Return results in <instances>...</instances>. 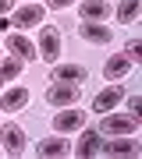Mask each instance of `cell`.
Instances as JSON below:
<instances>
[{
  "mask_svg": "<svg viewBox=\"0 0 142 159\" xmlns=\"http://www.w3.org/2000/svg\"><path fill=\"white\" fill-rule=\"evenodd\" d=\"M114 14H117V21H121V25H131V21L139 18V0H121Z\"/></svg>",
  "mask_w": 142,
  "mask_h": 159,
  "instance_id": "17",
  "label": "cell"
},
{
  "mask_svg": "<svg viewBox=\"0 0 142 159\" xmlns=\"http://www.w3.org/2000/svg\"><path fill=\"white\" fill-rule=\"evenodd\" d=\"M7 11H14V0H0V18H4Z\"/></svg>",
  "mask_w": 142,
  "mask_h": 159,
  "instance_id": "22",
  "label": "cell"
},
{
  "mask_svg": "<svg viewBox=\"0 0 142 159\" xmlns=\"http://www.w3.org/2000/svg\"><path fill=\"white\" fill-rule=\"evenodd\" d=\"M78 35H82L85 43H96V46H107V43L114 39V32H110V29H103V21H82Z\"/></svg>",
  "mask_w": 142,
  "mask_h": 159,
  "instance_id": "8",
  "label": "cell"
},
{
  "mask_svg": "<svg viewBox=\"0 0 142 159\" xmlns=\"http://www.w3.org/2000/svg\"><path fill=\"white\" fill-rule=\"evenodd\" d=\"M68 142H64V138L61 134H53V138H43V142L39 145H36V156H39V159H53V156H68Z\"/></svg>",
  "mask_w": 142,
  "mask_h": 159,
  "instance_id": "16",
  "label": "cell"
},
{
  "mask_svg": "<svg viewBox=\"0 0 142 159\" xmlns=\"http://www.w3.org/2000/svg\"><path fill=\"white\" fill-rule=\"evenodd\" d=\"M4 85H7V81H4V78H0V89H4Z\"/></svg>",
  "mask_w": 142,
  "mask_h": 159,
  "instance_id": "23",
  "label": "cell"
},
{
  "mask_svg": "<svg viewBox=\"0 0 142 159\" xmlns=\"http://www.w3.org/2000/svg\"><path fill=\"white\" fill-rule=\"evenodd\" d=\"M135 127H139V117H131V113H107V117L100 120V134H103V138L135 134Z\"/></svg>",
  "mask_w": 142,
  "mask_h": 159,
  "instance_id": "2",
  "label": "cell"
},
{
  "mask_svg": "<svg viewBox=\"0 0 142 159\" xmlns=\"http://www.w3.org/2000/svg\"><path fill=\"white\" fill-rule=\"evenodd\" d=\"M100 152H103V156H135V152H139V145L131 142L128 134H114V142L100 145Z\"/></svg>",
  "mask_w": 142,
  "mask_h": 159,
  "instance_id": "15",
  "label": "cell"
},
{
  "mask_svg": "<svg viewBox=\"0 0 142 159\" xmlns=\"http://www.w3.org/2000/svg\"><path fill=\"white\" fill-rule=\"evenodd\" d=\"M25 102H28V89L14 85V89H7L4 96H0V110H4V113H18Z\"/></svg>",
  "mask_w": 142,
  "mask_h": 159,
  "instance_id": "14",
  "label": "cell"
},
{
  "mask_svg": "<svg viewBox=\"0 0 142 159\" xmlns=\"http://www.w3.org/2000/svg\"><path fill=\"white\" fill-rule=\"evenodd\" d=\"M139 110H142V99H139V96H128V113L139 117Z\"/></svg>",
  "mask_w": 142,
  "mask_h": 159,
  "instance_id": "20",
  "label": "cell"
},
{
  "mask_svg": "<svg viewBox=\"0 0 142 159\" xmlns=\"http://www.w3.org/2000/svg\"><path fill=\"white\" fill-rule=\"evenodd\" d=\"M22 71H25V60H18V57H7V60H0V78H4V81H14Z\"/></svg>",
  "mask_w": 142,
  "mask_h": 159,
  "instance_id": "18",
  "label": "cell"
},
{
  "mask_svg": "<svg viewBox=\"0 0 142 159\" xmlns=\"http://www.w3.org/2000/svg\"><path fill=\"white\" fill-rule=\"evenodd\" d=\"M78 96H82V85H68V81H53L50 89H46V102L50 106H75L78 102Z\"/></svg>",
  "mask_w": 142,
  "mask_h": 159,
  "instance_id": "3",
  "label": "cell"
},
{
  "mask_svg": "<svg viewBox=\"0 0 142 159\" xmlns=\"http://www.w3.org/2000/svg\"><path fill=\"white\" fill-rule=\"evenodd\" d=\"M78 14H82V21H107V18L114 14V7L107 4V0H82Z\"/></svg>",
  "mask_w": 142,
  "mask_h": 159,
  "instance_id": "6",
  "label": "cell"
},
{
  "mask_svg": "<svg viewBox=\"0 0 142 159\" xmlns=\"http://www.w3.org/2000/svg\"><path fill=\"white\" fill-rule=\"evenodd\" d=\"M0 152H4V148H0Z\"/></svg>",
  "mask_w": 142,
  "mask_h": 159,
  "instance_id": "25",
  "label": "cell"
},
{
  "mask_svg": "<svg viewBox=\"0 0 142 159\" xmlns=\"http://www.w3.org/2000/svg\"><path fill=\"white\" fill-rule=\"evenodd\" d=\"M46 4H50L53 11H64V7H71V0H46Z\"/></svg>",
  "mask_w": 142,
  "mask_h": 159,
  "instance_id": "21",
  "label": "cell"
},
{
  "mask_svg": "<svg viewBox=\"0 0 142 159\" xmlns=\"http://www.w3.org/2000/svg\"><path fill=\"white\" fill-rule=\"evenodd\" d=\"M14 25L18 29H36V25H43V7L39 4H22L14 11Z\"/></svg>",
  "mask_w": 142,
  "mask_h": 159,
  "instance_id": "9",
  "label": "cell"
},
{
  "mask_svg": "<svg viewBox=\"0 0 142 159\" xmlns=\"http://www.w3.org/2000/svg\"><path fill=\"white\" fill-rule=\"evenodd\" d=\"M89 78V71L82 64H57L53 67V81H68V85H82Z\"/></svg>",
  "mask_w": 142,
  "mask_h": 159,
  "instance_id": "10",
  "label": "cell"
},
{
  "mask_svg": "<svg viewBox=\"0 0 142 159\" xmlns=\"http://www.w3.org/2000/svg\"><path fill=\"white\" fill-rule=\"evenodd\" d=\"M100 145H103L100 127H89V131L78 138V145H75V156H100Z\"/></svg>",
  "mask_w": 142,
  "mask_h": 159,
  "instance_id": "13",
  "label": "cell"
},
{
  "mask_svg": "<svg viewBox=\"0 0 142 159\" xmlns=\"http://www.w3.org/2000/svg\"><path fill=\"white\" fill-rule=\"evenodd\" d=\"M131 67H135V64H131L125 53H117V57H110L107 64H103V78H107V81H121V78H128Z\"/></svg>",
  "mask_w": 142,
  "mask_h": 159,
  "instance_id": "11",
  "label": "cell"
},
{
  "mask_svg": "<svg viewBox=\"0 0 142 159\" xmlns=\"http://www.w3.org/2000/svg\"><path fill=\"white\" fill-rule=\"evenodd\" d=\"M121 99H125V85H107L96 99H92V110H96V113H110Z\"/></svg>",
  "mask_w": 142,
  "mask_h": 159,
  "instance_id": "7",
  "label": "cell"
},
{
  "mask_svg": "<svg viewBox=\"0 0 142 159\" xmlns=\"http://www.w3.org/2000/svg\"><path fill=\"white\" fill-rule=\"evenodd\" d=\"M28 4H39V0H28Z\"/></svg>",
  "mask_w": 142,
  "mask_h": 159,
  "instance_id": "24",
  "label": "cell"
},
{
  "mask_svg": "<svg viewBox=\"0 0 142 159\" xmlns=\"http://www.w3.org/2000/svg\"><path fill=\"white\" fill-rule=\"evenodd\" d=\"M85 127V113L75 106H64V113H53V131L57 134H71V131Z\"/></svg>",
  "mask_w": 142,
  "mask_h": 159,
  "instance_id": "4",
  "label": "cell"
},
{
  "mask_svg": "<svg viewBox=\"0 0 142 159\" xmlns=\"http://www.w3.org/2000/svg\"><path fill=\"white\" fill-rule=\"evenodd\" d=\"M36 53H39L43 64H57V57H61V32H57V25H43L39 29Z\"/></svg>",
  "mask_w": 142,
  "mask_h": 159,
  "instance_id": "1",
  "label": "cell"
},
{
  "mask_svg": "<svg viewBox=\"0 0 142 159\" xmlns=\"http://www.w3.org/2000/svg\"><path fill=\"white\" fill-rule=\"evenodd\" d=\"M0 60H4V57H0Z\"/></svg>",
  "mask_w": 142,
  "mask_h": 159,
  "instance_id": "26",
  "label": "cell"
},
{
  "mask_svg": "<svg viewBox=\"0 0 142 159\" xmlns=\"http://www.w3.org/2000/svg\"><path fill=\"white\" fill-rule=\"evenodd\" d=\"M7 50H11V57H18V60H36V46L28 43L22 32H11V35H7Z\"/></svg>",
  "mask_w": 142,
  "mask_h": 159,
  "instance_id": "12",
  "label": "cell"
},
{
  "mask_svg": "<svg viewBox=\"0 0 142 159\" xmlns=\"http://www.w3.org/2000/svg\"><path fill=\"white\" fill-rule=\"evenodd\" d=\"M125 57H128L131 64L139 60V39H131V43H128V50H125Z\"/></svg>",
  "mask_w": 142,
  "mask_h": 159,
  "instance_id": "19",
  "label": "cell"
},
{
  "mask_svg": "<svg viewBox=\"0 0 142 159\" xmlns=\"http://www.w3.org/2000/svg\"><path fill=\"white\" fill-rule=\"evenodd\" d=\"M0 142H4L0 148H4L7 156H22L25 152V131L18 127V124H7L4 131H0Z\"/></svg>",
  "mask_w": 142,
  "mask_h": 159,
  "instance_id": "5",
  "label": "cell"
}]
</instances>
